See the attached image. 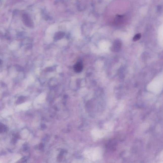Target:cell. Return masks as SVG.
Segmentation results:
<instances>
[{
	"label": "cell",
	"mask_w": 163,
	"mask_h": 163,
	"mask_svg": "<svg viewBox=\"0 0 163 163\" xmlns=\"http://www.w3.org/2000/svg\"><path fill=\"white\" fill-rule=\"evenodd\" d=\"M121 42L120 40H116L114 42L113 44L111 47V50L114 52H118L121 49Z\"/></svg>",
	"instance_id": "6da1fadb"
},
{
	"label": "cell",
	"mask_w": 163,
	"mask_h": 163,
	"mask_svg": "<svg viewBox=\"0 0 163 163\" xmlns=\"http://www.w3.org/2000/svg\"><path fill=\"white\" fill-rule=\"evenodd\" d=\"M83 64L81 62H77L74 66V70L77 73L81 72L83 70Z\"/></svg>",
	"instance_id": "7a4b0ae2"
},
{
	"label": "cell",
	"mask_w": 163,
	"mask_h": 163,
	"mask_svg": "<svg viewBox=\"0 0 163 163\" xmlns=\"http://www.w3.org/2000/svg\"><path fill=\"white\" fill-rule=\"evenodd\" d=\"M141 36V34H138L136 35L135 36H134V38H133V40L134 41H136L137 40H139V39H140Z\"/></svg>",
	"instance_id": "3957f363"
}]
</instances>
